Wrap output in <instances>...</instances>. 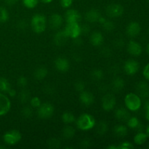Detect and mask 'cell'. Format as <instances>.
Returning a JSON list of instances; mask_svg holds the SVG:
<instances>
[{
    "instance_id": "obj_1",
    "label": "cell",
    "mask_w": 149,
    "mask_h": 149,
    "mask_svg": "<svg viewBox=\"0 0 149 149\" xmlns=\"http://www.w3.org/2000/svg\"><path fill=\"white\" fill-rule=\"evenodd\" d=\"M76 125L79 130L82 131H87L95 127L96 121L91 114L87 113H82L76 119Z\"/></svg>"
},
{
    "instance_id": "obj_2",
    "label": "cell",
    "mask_w": 149,
    "mask_h": 149,
    "mask_svg": "<svg viewBox=\"0 0 149 149\" xmlns=\"http://www.w3.org/2000/svg\"><path fill=\"white\" fill-rule=\"evenodd\" d=\"M47 18L44 15L37 13L32 17L31 20V26L32 30L36 33H42L46 30Z\"/></svg>"
},
{
    "instance_id": "obj_3",
    "label": "cell",
    "mask_w": 149,
    "mask_h": 149,
    "mask_svg": "<svg viewBox=\"0 0 149 149\" xmlns=\"http://www.w3.org/2000/svg\"><path fill=\"white\" fill-rule=\"evenodd\" d=\"M125 104L128 111L135 112L139 110L142 105L141 97L135 93H128L125 97Z\"/></svg>"
},
{
    "instance_id": "obj_4",
    "label": "cell",
    "mask_w": 149,
    "mask_h": 149,
    "mask_svg": "<svg viewBox=\"0 0 149 149\" xmlns=\"http://www.w3.org/2000/svg\"><path fill=\"white\" fill-rule=\"evenodd\" d=\"M22 139V135L20 131L17 130H12L7 131L3 135V141L7 145L14 146L17 144Z\"/></svg>"
},
{
    "instance_id": "obj_5",
    "label": "cell",
    "mask_w": 149,
    "mask_h": 149,
    "mask_svg": "<svg viewBox=\"0 0 149 149\" xmlns=\"http://www.w3.org/2000/svg\"><path fill=\"white\" fill-rule=\"evenodd\" d=\"M55 109L54 106L49 103H44L37 108V115L40 119H47L52 117L53 115Z\"/></svg>"
},
{
    "instance_id": "obj_6",
    "label": "cell",
    "mask_w": 149,
    "mask_h": 149,
    "mask_svg": "<svg viewBox=\"0 0 149 149\" xmlns=\"http://www.w3.org/2000/svg\"><path fill=\"white\" fill-rule=\"evenodd\" d=\"M116 99L111 93H106L101 99L102 108L106 111H111L115 108Z\"/></svg>"
},
{
    "instance_id": "obj_7",
    "label": "cell",
    "mask_w": 149,
    "mask_h": 149,
    "mask_svg": "<svg viewBox=\"0 0 149 149\" xmlns=\"http://www.w3.org/2000/svg\"><path fill=\"white\" fill-rule=\"evenodd\" d=\"M64 31L68 38L76 39L81 35V26L79 23H68L64 29Z\"/></svg>"
},
{
    "instance_id": "obj_8",
    "label": "cell",
    "mask_w": 149,
    "mask_h": 149,
    "mask_svg": "<svg viewBox=\"0 0 149 149\" xmlns=\"http://www.w3.org/2000/svg\"><path fill=\"white\" fill-rule=\"evenodd\" d=\"M106 13L109 17L116 18L122 15L124 13V7L119 4H111L106 7Z\"/></svg>"
},
{
    "instance_id": "obj_9",
    "label": "cell",
    "mask_w": 149,
    "mask_h": 149,
    "mask_svg": "<svg viewBox=\"0 0 149 149\" xmlns=\"http://www.w3.org/2000/svg\"><path fill=\"white\" fill-rule=\"evenodd\" d=\"M139 63L133 59L128 60L124 64V71L129 76H133L137 74L139 71Z\"/></svg>"
},
{
    "instance_id": "obj_10",
    "label": "cell",
    "mask_w": 149,
    "mask_h": 149,
    "mask_svg": "<svg viewBox=\"0 0 149 149\" xmlns=\"http://www.w3.org/2000/svg\"><path fill=\"white\" fill-rule=\"evenodd\" d=\"M11 109V101L10 98L3 93L0 92V116H4Z\"/></svg>"
},
{
    "instance_id": "obj_11",
    "label": "cell",
    "mask_w": 149,
    "mask_h": 149,
    "mask_svg": "<svg viewBox=\"0 0 149 149\" xmlns=\"http://www.w3.org/2000/svg\"><path fill=\"white\" fill-rule=\"evenodd\" d=\"M63 23V17L58 13H53L49 17L48 24L52 30H58Z\"/></svg>"
},
{
    "instance_id": "obj_12",
    "label": "cell",
    "mask_w": 149,
    "mask_h": 149,
    "mask_svg": "<svg viewBox=\"0 0 149 149\" xmlns=\"http://www.w3.org/2000/svg\"><path fill=\"white\" fill-rule=\"evenodd\" d=\"M66 23H79L81 20V14L79 12L74 9H68L65 13Z\"/></svg>"
},
{
    "instance_id": "obj_13",
    "label": "cell",
    "mask_w": 149,
    "mask_h": 149,
    "mask_svg": "<svg viewBox=\"0 0 149 149\" xmlns=\"http://www.w3.org/2000/svg\"><path fill=\"white\" fill-rule=\"evenodd\" d=\"M54 64H55V67L56 68V69L61 72H66L69 69V61H68L67 58H63V57H59V58H56Z\"/></svg>"
},
{
    "instance_id": "obj_14",
    "label": "cell",
    "mask_w": 149,
    "mask_h": 149,
    "mask_svg": "<svg viewBox=\"0 0 149 149\" xmlns=\"http://www.w3.org/2000/svg\"><path fill=\"white\" fill-rule=\"evenodd\" d=\"M141 31V25L138 22H131L127 25L126 29V33L130 37H136L140 34Z\"/></svg>"
},
{
    "instance_id": "obj_15",
    "label": "cell",
    "mask_w": 149,
    "mask_h": 149,
    "mask_svg": "<svg viewBox=\"0 0 149 149\" xmlns=\"http://www.w3.org/2000/svg\"><path fill=\"white\" fill-rule=\"evenodd\" d=\"M79 100L81 104L84 105V106H90L94 103L95 97L93 93L84 90V91L79 93Z\"/></svg>"
},
{
    "instance_id": "obj_16",
    "label": "cell",
    "mask_w": 149,
    "mask_h": 149,
    "mask_svg": "<svg viewBox=\"0 0 149 149\" xmlns=\"http://www.w3.org/2000/svg\"><path fill=\"white\" fill-rule=\"evenodd\" d=\"M127 51L131 55L133 56H139L142 53V47L138 42L131 40L127 45Z\"/></svg>"
},
{
    "instance_id": "obj_17",
    "label": "cell",
    "mask_w": 149,
    "mask_h": 149,
    "mask_svg": "<svg viewBox=\"0 0 149 149\" xmlns=\"http://www.w3.org/2000/svg\"><path fill=\"white\" fill-rule=\"evenodd\" d=\"M68 39V36H67L66 33H65L64 30L63 31H58L55 33V34L54 35L53 37V41L54 43L55 44V45L57 46H63L65 45V43L67 42Z\"/></svg>"
},
{
    "instance_id": "obj_18",
    "label": "cell",
    "mask_w": 149,
    "mask_h": 149,
    "mask_svg": "<svg viewBox=\"0 0 149 149\" xmlns=\"http://www.w3.org/2000/svg\"><path fill=\"white\" fill-rule=\"evenodd\" d=\"M138 95L143 98H146L149 96V85L146 81H140L136 86Z\"/></svg>"
},
{
    "instance_id": "obj_19",
    "label": "cell",
    "mask_w": 149,
    "mask_h": 149,
    "mask_svg": "<svg viewBox=\"0 0 149 149\" xmlns=\"http://www.w3.org/2000/svg\"><path fill=\"white\" fill-rule=\"evenodd\" d=\"M125 85V80L119 77H116L112 80L111 88L115 93H119L124 89Z\"/></svg>"
},
{
    "instance_id": "obj_20",
    "label": "cell",
    "mask_w": 149,
    "mask_h": 149,
    "mask_svg": "<svg viewBox=\"0 0 149 149\" xmlns=\"http://www.w3.org/2000/svg\"><path fill=\"white\" fill-rule=\"evenodd\" d=\"M104 37L102 33L100 31H94L91 33L90 38V42L92 45L95 47H99L103 43Z\"/></svg>"
},
{
    "instance_id": "obj_21",
    "label": "cell",
    "mask_w": 149,
    "mask_h": 149,
    "mask_svg": "<svg viewBox=\"0 0 149 149\" xmlns=\"http://www.w3.org/2000/svg\"><path fill=\"white\" fill-rule=\"evenodd\" d=\"M115 117L121 122H127L130 117V114L127 108L120 107L115 111Z\"/></svg>"
},
{
    "instance_id": "obj_22",
    "label": "cell",
    "mask_w": 149,
    "mask_h": 149,
    "mask_svg": "<svg viewBox=\"0 0 149 149\" xmlns=\"http://www.w3.org/2000/svg\"><path fill=\"white\" fill-rule=\"evenodd\" d=\"M100 16L101 15L98 10L96 9H91L86 13L85 19L89 23H95L98 21V19Z\"/></svg>"
},
{
    "instance_id": "obj_23",
    "label": "cell",
    "mask_w": 149,
    "mask_h": 149,
    "mask_svg": "<svg viewBox=\"0 0 149 149\" xmlns=\"http://www.w3.org/2000/svg\"><path fill=\"white\" fill-rule=\"evenodd\" d=\"M127 125L128 127L130 129L133 130H138V132H141L142 131L143 125H141L139 119L135 116H131L127 121Z\"/></svg>"
},
{
    "instance_id": "obj_24",
    "label": "cell",
    "mask_w": 149,
    "mask_h": 149,
    "mask_svg": "<svg viewBox=\"0 0 149 149\" xmlns=\"http://www.w3.org/2000/svg\"><path fill=\"white\" fill-rule=\"evenodd\" d=\"M76 133L75 128L71 125H66L62 130V136L64 139L71 140L74 137Z\"/></svg>"
},
{
    "instance_id": "obj_25",
    "label": "cell",
    "mask_w": 149,
    "mask_h": 149,
    "mask_svg": "<svg viewBox=\"0 0 149 149\" xmlns=\"http://www.w3.org/2000/svg\"><path fill=\"white\" fill-rule=\"evenodd\" d=\"M47 69L45 67L40 66L36 68L34 71V72H33V77L38 81H41V80H43L47 76Z\"/></svg>"
},
{
    "instance_id": "obj_26",
    "label": "cell",
    "mask_w": 149,
    "mask_h": 149,
    "mask_svg": "<svg viewBox=\"0 0 149 149\" xmlns=\"http://www.w3.org/2000/svg\"><path fill=\"white\" fill-rule=\"evenodd\" d=\"M113 132L119 138H125L127 135V127L123 125H117L113 128Z\"/></svg>"
},
{
    "instance_id": "obj_27",
    "label": "cell",
    "mask_w": 149,
    "mask_h": 149,
    "mask_svg": "<svg viewBox=\"0 0 149 149\" xmlns=\"http://www.w3.org/2000/svg\"><path fill=\"white\" fill-rule=\"evenodd\" d=\"M95 131L97 134L99 135H103L108 132L109 130V125H108L107 122L105 121H100L98 123L96 124L95 126Z\"/></svg>"
},
{
    "instance_id": "obj_28",
    "label": "cell",
    "mask_w": 149,
    "mask_h": 149,
    "mask_svg": "<svg viewBox=\"0 0 149 149\" xmlns=\"http://www.w3.org/2000/svg\"><path fill=\"white\" fill-rule=\"evenodd\" d=\"M31 99V93L29 90H26V88H22L18 94V100L21 103H28Z\"/></svg>"
},
{
    "instance_id": "obj_29",
    "label": "cell",
    "mask_w": 149,
    "mask_h": 149,
    "mask_svg": "<svg viewBox=\"0 0 149 149\" xmlns=\"http://www.w3.org/2000/svg\"><path fill=\"white\" fill-rule=\"evenodd\" d=\"M147 139H148V136H147L146 133L141 131V132H138L135 135V137H134V143L136 145L141 146L146 142Z\"/></svg>"
},
{
    "instance_id": "obj_30",
    "label": "cell",
    "mask_w": 149,
    "mask_h": 149,
    "mask_svg": "<svg viewBox=\"0 0 149 149\" xmlns=\"http://www.w3.org/2000/svg\"><path fill=\"white\" fill-rule=\"evenodd\" d=\"M62 121L66 125H71L76 122V117L73 113L70 111H65L62 114Z\"/></svg>"
},
{
    "instance_id": "obj_31",
    "label": "cell",
    "mask_w": 149,
    "mask_h": 149,
    "mask_svg": "<svg viewBox=\"0 0 149 149\" xmlns=\"http://www.w3.org/2000/svg\"><path fill=\"white\" fill-rule=\"evenodd\" d=\"M11 88V84L8 79L4 77H0V92L3 93H7Z\"/></svg>"
},
{
    "instance_id": "obj_32",
    "label": "cell",
    "mask_w": 149,
    "mask_h": 149,
    "mask_svg": "<svg viewBox=\"0 0 149 149\" xmlns=\"http://www.w3.org/2000/svg\"><path fill=\"white\" fill-rule=\"evenodd\" d=\"M91 77L94 81H100L104 77V73H103V71L101 69L95 68V69H94L91 72Z\"/></svg>"
},
{
    "instance_id": "obj_33",
    "label": "cell",
    "mask_w": 149,
    "mask_h": 149,
    "mask_svg": "<svg viewBox=\"0 0 149 149\" xmlns=\"http://www.w3.org/2000/svg\"><path fill=\"white\" fill-rule=\"evenodd\" d=\"M61 141L57 138H50L47 141V146L49 148L57 149L61 147Z\"/></svg>"
},
{
    "instance_id": "obj_34",
    "label": "cell",
    "mask_w": 149,
    "mask_h": 149,
    "mask_svg": "<svg viewBox=\"0 0 149 149\" xmlns=\"http://www.w3.org/2000/svg\"><path fill=\"white\" fill-rule=\"evenodd\" d=\"M33 111L31 106H25L21 110V115L25 119H30L33 116Z\"/></svg>"
},
{
    "instance_id": "obj_35",
    "label": "cell",
    "mask_w": 149,
    "mask_h": 149,
    "mask_svg": "<svg viewBox=\"0 0 149 149\" xmlns=\"http://www.w3.org/2000/svg\"><path fill=\"white\" fill-rule=\"evenodd\" d=\"M9 19V13L6 8L0 7V23H6Z\"/></svg>"
},
{
    "instance_id": "obj_36",
    "label": "cell",
    "mask_w": 149,
    "mask_h": 149,
    "mask_svg": "<svg viewBox=\"0 0 149 149\" xmlns=\"http://www.w3.org/2000/svg\"><path fill=\"white\" fill-rule=\"evenodd\" d=\"M103 29L106 31H112L115 29V24L113 21L106 19V21L102 24Z\"/></svg>"
},
{
    "instance_id": "obj_37",
    "label": "cell",
    "mask_w": 149,
    "mask_h": 149,
    "mask_svg": "<svg viewBox=\"0 0 149 149\" xmlns=\"http://www.w3.org/2000/svg\"><path fill=\"white\" fill-rule=\"evenodd\" d=\"M39 0H23V4L26 8H35L39 4Z\"/></svg>"
},
{
    "instance_id": "obj_38",
    "label": "cell",
    "mask_w": 149,
    "mask_h": 149,
    "mask_svg": "<svg viewBox=\"0 0 149 149\" xmlns=\"http://www.w3.org/2000/svg\"><path fill=\"white\" fill-rule=\"evenodd\" d=\"M74 88H75V90H77L78 93H81V92L85 90L86 84L83 81H81V80H79V81H77V82L74 84Z\"/></svg>"
},
{
    "instance_id": "obj_39",
    "label": "cell",
    "mask_w": 149,
    "mask_h": 149,
    "mask_svg": "<svg viewBox=\"0 0 149 149\" xmlns=\"http://www.w3.org/2000/svg\"><path fill=\"white\" fill-rule=\"evenodd\" d=\"M30 105L32 108H34V109H37L42 104V102L41 100L39 99V97H33L30 99Z\"/></svg>"
},
{
    "instance_id": "obj_40",
    "label": "cell",
    "mask_w": 149,
    "mask_h": 149,
    "mask_svg": "<svg viewBox=\"0 0 149 149\" xmlns=\"http://www.w3.org/2000/svg\"><path fill=\"white\" fill-rule=\"evenodd\" d=\"M17 84L19 87L20 88H26V87L28 84V79L26 77L23 76H20L18 79H17Z\"/></svg>"
},
{
    "instance_id": "obj_41",
    "label": "cell",
    "mask_w": 149,
    "mask_h": 149,
    "mask_svg": "<svg viewBox=\"0 0 149 149\" xmlns=\"http://www.w3.org/2000/svg\"><path fill=\"white\" fill-rule=\"evenodd\" d=\"M117 147L118 149H131L134 148V146L130 142L125 141V142L121 143L119 146H117Z\"/></svg>"
},
{
    "instance_id": "obj_42",
    "label": "cell",
    "mask_w": 149,
    "mask_h": 149,
    "mask_svg": "<svg viewBox=\"0 0 149 149\" xmlns=\"http://www.w3.org/2000/svg\"><path fill=\"white\" fill-rule=\"evenodd\" d=\"M73 2H74V0H60L61 7L65 9L69 8L72 5Z\"/></svg>"
},
{
    "instance_id": "obj_43",
    "label": "cell",
    "mask_w": 149,
    "mask_h": 149,
    "mask_svg": "<svg viewBox=\"0 0 149 149\" xmlns=\"http://www.w3.org/2000/svg\"><path fill=\"white\" fill-rule=\"evenodd\" d=\"M43 92L45 93H46V94L51 95L55 92V90H54L53 87L51 84H46V85L44 86Z\"/></svg>"
},
{
    "instance_id": "obj_44",
    "label": "cell",
    "mask_w": 149,
    "mask_h": 149,
    "mask_svg": "<svg viewBox=\"0 0 149 149\" xmlns=\"http://www.w3.org/2000/svg\"><path fill=\"white\" fill-rule=\"evenodd\" d=\"M90 146H91V142H90V140L87 139V138L83 139L79 143V146L82 148H89Z\"/></svg>"
},
{
    "instance_id": "obj_45",
    "label": "cell",
    "mask_w": 149,
    "mask_h": 149,
    "mask_svg": "<svg viewBox=\"0 0 149 149\" xmlns=\"http://www.w3.org/2000/svg\"><path fill=\"white\" fill-rule=\"evenodd\" d=\"M28 23L26 22V20H19V22L17 23V28H18L20 30H25V29H27L28 27Z\"/></svg>"
},
{
    "instance_id": "obj_46",
    "label": "cell",
    "mask_w": 149,
    "mask_h": 149,
    "mask_svg": "<svg viewBox=\"0 0 149 149\" xmlns=\"http://www.w3.org/2000/svg\"><path fill=\"white\" fill-rule=\"evenodd\" d=\"M90 32V27L87 24H83L81 26V34L87 35Z\"/></svg>"
},
{
    "instance_id": "obj_47",
    "label": "cell",
    "mask_w": 149,
    "mask_h": 149,
    "mask_svg": "<svg viewBox=\"0 0 149 149\" xmlns=\"http://www.w3.org/2000/svg\"><path fill=\"white\" fill-rule=\"evenodd\" d=\"M101 54L104 57H110L111 55V49L109 47H103L101 49Z\"/></svg>"
},
{
    "instance_id": "obj_48",
    "label": "cell",
    "mask_w": 149,
    "mask_h": 149,
    "mask_svg": "<svg viewBox=\"0 0 149 149\" xmlns=\"http://www.w3.org/2000/svg\"><path fill=\"white\" fill-rule=\"evenodd\" d=\"M143 74L144 77L149 81V63L147 64V65L144 67L143 71Z\"/></svg>"
},
{
    "instance_id": "obj_49",
    "label": "cell",
    "mask_w": 149,
    "mask_h": 149,
    "mask_svg": "<svg viewBox=\"0 0 149 149\" xmlns=\"http://www.w3.org/2000/svg\"><path fill=\"white\" fill-rule=\"evenodd\" d=\"M124 44H125V42H124V41L122 39H119L115 41V45H116V47H117L119 48L123 47Z\"/></svg>"
},
{
    "instance_id": "obj_50",
    "label": "cell",
    "mask_w": 149,
    "mask_h": 149,
    "mask_svg": "<svg viewBox=\"0 0 149 149\" xmlns=\"http://www.w3.org/2000/svg\"><path fill=\"white\" fill-rule=\"evenodd\" d=\"M7 94H8V95L10 96V97H15V95L17 93H16L15 90H14V89L12 88L11 87V88H10V90L7 92Z\"/></svg>"
},
{
    "instance_id": "obj_51",
    "label": "cell",
    "mask_w": 149,
    "mask_h": 149,
    "mask_svg": "<svg viewBox=\"0 0 149 149\" xmlns=\"http://www.w3.org/2000/svg\"><path fill=\"white\" fill-rule=\"evenodd\" d=\"M146 118L149 121V100L146 103Z\"/></svg>"
},
{
    "instance_id": "obj_52",
    "label": "cell",
    "mask_w": 149,
    "mask_h": 149,
    "mask_svg": "<svg viewBox=\"0 0 149 149\" xmlns=\"http://www.w3.org/2000/svg\"><path fill=\"white\" fill-rule=\"evenodd\" d=\"M17 1H18V0H5V2L7 5L13 6L15 4H16Z\"/></svg>"
},
{
    "instance_id": "obj_53",
    "label": "cell",
    "mask_w": 149,
    "mask_h": 149,
    "mask_svg": "<svg viewBox=\"0 0 149 149\" xmlns=\"http://www.w3.org/2000/svg\"><path fill=\"white\" fill-rule=\"evenodd\" d=\"M106 17H103V16H100V17H99L98 21H97V22H98V23H100V25H102V24H103V23H104L105 21H106Z\"/></svg>"
},
{
    "instance_id": "obj_54",
    "label": "cell",
    "mask_w": 149,
    "mask_h": 149,
    "mask_svg": "<svg viewBox=\"0 0 149 149\" xmlns=\"http://www.w3.org/2000/svg\"><path fill=\"white\" fill-rule=\"evenodd\" d=\"M40 1H42V3H44V4H49V3L52 2L53 0H40Z\"/></svg>"
},
{
    "instance_id": "obj_55",
    "label": "cell",
    "mask_w": 149,
    "mask_h": 149,
    "mask_svg": "<svg viewBox=\"0 0 149 149\" xmlns=\"http://www.w3.org/2000/svg\"><path fill=\"white\" fill-rule=\"evenodd\" d=\"M108 148H109V149H118V147H117V146L112 145V146H108Z\"/></svg>"
},
{
    "instance_id": "obj_56",
    "label": "cell",
    "mask_w": 149,
    "mask_h": 149,
    "mask_svg": "<svg viewBox=\"0 0 149 149\" xmlns=\"http://www.w3.org/2000/svg\"><path fill=\"white\" fill-rule=\"evenodd\" d=\"M146 133L147 136H148V138H149V125H148L146 127Z\"/></svg>"
},
{
    "instance_id": "obj_57",
    "label": "cell",
    "mask_w": 149,
    "mask_h": 149,
    "mask_svg": "<svg viewBox=\"0 0 149 149\" xmlns=\"http://www.w3.org/2000/svg\"><path fill=\"white\" fill-rule=\"evenodd\" d=\"M146 51H147V52H148V55H149V43L148 44V45H147Z\"/></svg>"
},
{
    "instance_id": "obj_58",
    "label": "cell",
    "mask_w": 149,
    "mask_h": 149,
    "mask_svg": "<svg viewBox=\"0 0 149 149\" xmlns=\"http://www.w3.org/2000/svg\"><path fill=\"white\" fill-rule=\"evenodd\" d=\"M148 34H149V29H148Z\"/></svg>"
},
{
    "instance_id": "obj_59",
    "label": "cell",
    "mask_w": 149,
    "mask_h": 149,
    "mask_svg": "<svg viewBox=\"0 0 149 149\" xmlns=\"http://www.w3.org/2000/svg\"><path fill=\"white\" fill-rule=\"evenodd\" d=\"M147 1H148V2H149V0H147Z\"/></svg>"
},
{
    "instance_id": "obj_60",
    "label": "cell",
    "mask_w": 149,
    "mask_h": 149,
    "mask_svg": "<svg viewBox=\"0 0 149 149\" xmlns=\"http://www.w3.org/2000/svg\"><path fill=\"white\" fill-rule=\"evenodd\" d=\"M148 148H149V146H148Z\"/></svg>"
}]
</instances>
